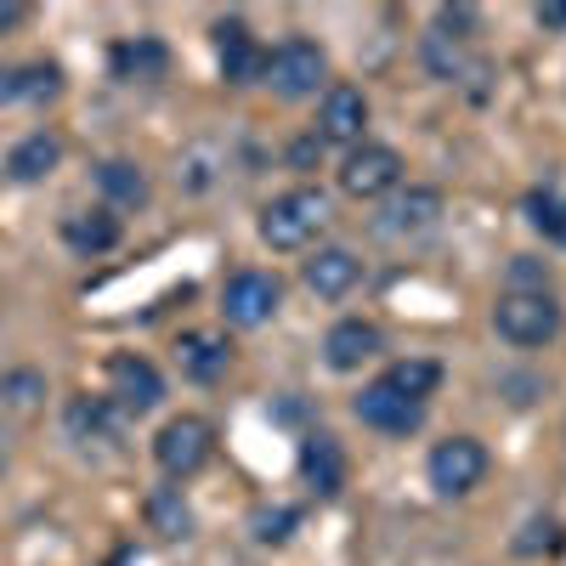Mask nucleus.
Listing matches in <instances>:
<instances>
[{"instance_id": "obj_28", "label": "nucleus", "mask_w": 566, "mask_h": 566, "mask_svg": "<svg viewBox=\"0 0 566 566\" xmlns=\"http://www.w3.org/2000/svg\"><path fill=\"white\" fill-rule=\"evenodd\" d=\"M7 391H12V402H23V408H29V402H34L29 391H40V380H34V374H18V380H7Z\"/></svg>"}, {"instance_id": "obj_11", "label": "nucleus", "mask_w": 566, "mask_h": 566, "mask_svg": "<svg viewBox=\"0 0 566 566\" xmlns=\"http://www.w3.org/2000/svg\"><path fill=\"white\" fill-rule=\"evenodd\" d=\"M216 57H221V74H227L232 85H250V80L266 74V52L255 45V34H250L239 18L216 23Z\"/></svg>"}, {"instance_id": "obj_15", "label": "nucleus", "mask_w": 566, "mask_h": 566, "mask_svg": "<svg viewBox=\"0 0 566 566\" xmlns=\"http://www.w3.org/2000/svg\"><path fill=\"white\" fill-rule=\"evenodd\" d=\"M357 277H363V261H357L352 250H317V255L306 261V290L323 295V301L352 295V290H357Z\"/></svg>"}, {"instance_id": "obj_8", "label": "nucleus", "mask_w": 566, "mask_h": 566, "mask_svg": "<svg viewBox=\"0 0 566 566\" xmlns=\"http://www.w3.org/2000/svg\"><path fill=\"white\" fill-rule=\"evenodd\" d=\"M108 397L125 408V413H148L165 402V380H159V368L148 357H136V352H119L108 363Z\"/></svg>"}, {"instance_id": "obj_1", "label": "nucleus", "mask_w": 566, "mask_h": 566, "mask_svg": "<svg viewBox=\"0 0 566 566\" xmlns=\"http://www.w3.org/2000/svg\"><path fill=\"white\" fill-rule=\"evenodd\" d=\"M323 227H328V199L317 187H290L261 210V239L272 250H306Z\"/></svg>"}, {"instance_id": "obj_14", "label": "nucleus", "mask_w": 566, "mask_h": 566, "mask_svg": "<svg viewBox=\"0 0 566 566\" xmlns=\"http://www.w3.org/2000/svg\"><path fill=\"white\" fill-rule=\"evenodd\" d=\"M176 363H181L187 380L210 386V380H221V374H227L232 346H227L221 335H210V328H193V335H181V340H176Z\"/></svg>"}, {"instance_id": "obj_9", "label": "nucleus", "mask_w": 566, "mask_h": 566, "mask_svg": "<svg viewBox=\"0 0 566 566\" xmlns=\"http://www.w3.org/2000/svg\"><path fill=\"white\" fill-rule=\"evenodd\" d=\"M368 130V97L357 85H323V103H317V142H346L357 148Z\"/></svg>"}, {"instance_id": "obj_4", "label": "nucleus", "mask_w": 566, "mask_h": 566, "mask_svg": "<svg viewBox=\"0 0 566 566\" xmlns=\"http://www.w3.org/2000/svg\"><path fill=\"white\" fill-rule=\"evenodd\" d=\"M216 453V431H210V419L199 413H176L159 424V437H154V459L165 476H193V470H205Z\"/></svg>"}, {"instance_id": "obj_21", "label": "nucleus", "mask_w": 566, "mask_h": 566, "mask_svg": "<svg viewBox=\"0 0 566 566\" xmlns=\"http://www.w3.org/2000/svg\"><path fill=\"white\" fill-rule=\"evenodd\" d=\"M97 181H103V193L119 199V205H142V199H148V176H142L130 159H108V165H97Z\"/></svg>"}, {"instance_id": "obj_24", "label": "nucleus", "mask_w": 566, "mask_h": 566, "mask_svg": "<svg viewBox=\"0 0 566 566\" xmlns=\"http://www.w3.org/2000/svg\"><path fill=\"white\" fill-rule=\"evenodd\" d=\"M69 431L85 437V442H91V437L108 442V431H114V424H108V408H103V402H74V408H69Z\"/></svg>"}, {"instance_id": "obj_10", "label": "nucleus", "mask_w": 566, "mask_h": 566, "mask_svg": "<svg viewBox=\"0 0 566 566\" xmlns=\"http://www.w3.org/2000/svg\"><path fill=\"white\" fill-rule=\"evenodd\" d=\"M357 419L368 424V431L408 437L413 424L424 419V408H419V402H408V397H397L386 380H374V386H363V397H357Z\"/></svg>"}, {"instance_id": "obj_19", "label": "nucleus", "mask_w": 566, "mask_h": 566, "mask_svg": "<svg viewBox=\"0 0 566 566\" xmlns=\"http://www.w3.org/2000/svg\"><path fill=\"white\" fill-rule=\"evenodd\" d=\"M301 470L317 493H340V476H346V459L335 448V437H306L301 442Z\"/></svg>"}, {"instance_id": "obj_12", "label": "nucleus", "mask_w": 566, "mask_h": 566, "mask_svg": "<svg viewBox=\"0 0 566 566\" xmlns=\"http://www.w3.org/2000/svg\"><path fill=\"white\" fill-rule=\"evenodd\" d=\"M374 352H380V328H374L368 317H340L335 328H328V340H323V363L335 374L363 368Z\"/></svg>"}, {"instance_id": "obj_30", "label": "nucleus", "mask_w": 566, "mask_h": 566, "mask_svg": "<svg viewBox=\"0 0 566 566\" xmlns=\"http://www.w3.org/2000/svg\"><path fill=\"white\" fill-rule=\"evenodd\" d=\"M12 97H18V74L0 69V103H12Z\"/></svg>"}, {"instance_id": "obj_22", "label": "nucleus", "mask_w": 566, "mask_h": 566, "mask_svg": "<svg viewBox=\"0 0 566 566\" xmlns=\"http://www.w3.org/2000/svg\"><path fill=\"white\" fill-rule=\"evenodd\" d=\"M148 522H154L165 538H187V533H193V510L181 504L176 488H159V493L148 499Z\"/></svg>"}, {"instance_id": "obj_26", "label": "nucleus", "mask_w": 566, "mask_h": 566, "mask_svg": "<svg viewBox=\"0 0 566 566\" xmlns=\"http://www.w3.org/2000/svg\"><path fill=\"white\" fill-rule=\"evenodd\" d=\"M255 538L261 544H277V538H290V533H283V527H295V510H277V515H255Z\"/></svg>"}, {"instance_id": "obj_27", "label": "nucleus", "mask_w": 566, "mask_h": 566, "mask_svg": "<svg viewBox=\"0 0 566 566\" xmlns=\"http://www.w3.org/2000/svg\"><path fill=\"white\" fill-rule=\"evenodd\" d=\"M533 18H538V29H560L566 34V0H544Z\"/></svg>"}, {"instance_id": "obj_17", "label": "nucleus", "mask_w": 566, "mask_h": 566, "mask_svg": "<svg viewBox=\"0 0 566 566\" xmlns=\"http://www.w3.org/2000/svg\"><path fill=\"white\" fill-rule=\"evenodd\" d=\"M63 239H69V250H80V255H103V250L119 244V221H114L108 210H80V216L63 221Z\"/></svg>"}, {"instance_id": "obj_2", "label": "nucleus", "mask_w": 566, "mask_h": 566, "mask_svg": "<svg viewBox=\"0 0 566 566\" xmlns=\"http://www.w3.org/2000/svg\"><path fill=\"white\" fill-rule=\"evenodd\" d=\"M493 328L510 346H549L560 335V306L544 290H510L493 306Z\"/></svg>"}, {"instance_id": "obj_23", "label": "nucleus", "mask_w": 566, "mask_h": 566, "mask_svg": "<svg viewBox=\"0 0 566 566\" xmlns=\"http://www.w3.org/2000/svg\"><path fill=\"white\" fill-rule=\"evenodd\" d=\"M527 210H533V227L544 232V239L566 244V199H555V193H533Z\"/></svg>"}, {"instance_id": "obj_20", "label": "nucleus", "mask_w": 566, "mask_h": 566, "mask_svg": "<svg viewBox=\"0 0 566 566\" xmlns=\"http://www.w3.org/2000/svg\"><path fill=\"white\" fill-rule=\"evenodd\" d=\"M57 159H63V142H57L52 130H34V136H23L18 148H12L7 170H12L18 181H40L45 170H57Z\"/></svg>"}, {"instance_id": "obj_3", "label": "nucleus", "mask_w": 566, "mask_h": 566, "mask_svg": "<svg viewBox=\"0 0 566 566\" xmlns=\"http://www.w3.org/2000/svg\"><path fill=\"white\" fill-rule=\"evenodd\" d=\"M277 97H290V103H301V97H317L323 91V80H328V57H323V45L317 40H306V34H290L277 45V52L266 57V74H261Z\"/></svg>"}, {"instance_id": "obj_7", "label": "nucleus", "mask_w": 566, "mask_h": 566, "mask_svg": "<svg viewBox=\"0 0 566 566\" xmlns=\"http://www.w3.org/2000/svg\"><path fill=\"white\" fill-rule=\"evenodd\" d=\"M277 301H283V283L272 277V272H232L227 277V290H221V317L232 323V328H261V323H272V312H277Z\"/></svg>"}, {"instance_id": "obj_16", "label": "nucleus", "mask_w": 566, "mask_h": 566, "mask_svg": "<svg viewBox=\"0 0 566 566\" xmlns=\"http://www.w3.org/2000/svg\"><path fill=\"white\" fill-rule=\"evenodd\" d=\"M108 63H114L119 80H159L170 57H165V45H159L154 34H136V40H119V45H114Z\"/></svg>"}, {"instance_id": "obj_6", "label": "nucleus", "mask_w": 566, "mask_h": 566, "mask_svg": "<svg viewBox=\"0 0 566 566\" xmlns=\"http://www.w3.org/2000/svg\"><path fill=\"white\" fill-rule=\"evenodd\" d=\"M397 181H402V154L386 142H357L340 165V193L352 199H386Z\"/></svg>"}, {"instance_id": "obj_13", "label": "nucleus", "mask_w": 566, "mask_h": 566, "mask_svg": "<svg viewBox=\"0 0 566 566\" xmlns=\"http://www.w3.org/2000/svg\"><path fill=\"white\" fill-rule=\"evenodd\" d=\"M437 216H442V193H437V187H408V193H397L380 210V232H386V239H408V232L437 227Z\"/></svg>"}, {"instance_id": "obj_5", "label": "nucleus", "mask_w": 566, "mask_h": 566, "mask_svg": "<svg viewBox=\"0 0 566 566\" xmlns=\"http://www.w3.org/2000/svg\"><path fill=\"white\" fill-rule=\"evenodd\" d=\"M424 476H431V488H437L442 499H459V493H470V488H482V476H488V448H482L476 437H448V442L431 448V459H424Z\"/></svg>"}, {"instance_id": "obj_18", "label": "nucleus", "mask_w": 566, "mask_h": 566, "mask_svg": "<svg viewBox=\"0 0 566 566\" xmlns=\"http://www.w3.org/2000/svg\"><path fill=\"white\" fill-rule=\"evenodd\" d=\"M386 386H391L397 397H408V402L424 408V397H437V386H442V363H431V357H402V363L386 368Z\"/></svg>"}, {"instance_id": "obj_29", "label": "nucleus", "mask_w": 566, "mask_h": 566, "mask_svg": "<svg viewBox=\"0 0 566 566\" xmlns=\"http://www.w3.org/2000/svg\"><path fill=\"white\" fill-rule=\"evenodd\" d=\"M23 23V7H18V0H0V34H12Z\"/></svg>"}, {"instance_id": "obj_25", "label": "nucleus", "mask_w": 566, "mask_h": 566, "mask_svg": "<svg viewBox=\"0 0 566 566\" xmlns=\"http://www.w3.org/2000/svg\"><path fill=\"white\" fill-rule=\"evenodd\" d=\"M18 97H29V103L57 97V69H29V74H18Z\"/></svg>"}]
</instances>
